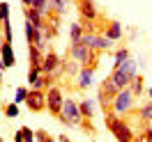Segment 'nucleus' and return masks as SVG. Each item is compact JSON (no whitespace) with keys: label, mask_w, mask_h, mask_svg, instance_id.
Here are the masks:
<instances>
[{"label":"nucleus","mask_w":152,"mask_h":142,"mask_svg":"<svg viewBox=\"0 0 152 142\" xmlns=\"http://www.w3.org/2000/svg\"><path fill=\"white\" fill-rule=\"evenodd\" d=\"M106 128L111 131V135H113L118 142H132L134 138H136V133H134V128L129 126V122L124 119L122 115H115L113 110L106 112Z\"/></svg>","instance_id":"f257e3e1"},{"label":"nucleus","mask_w":152,"mask_h":142,"mask_svg":"<svg viewBox=\"0 0 152 142\" xmlns=\"http://www.w3.org/2000/svg\"><path fill=\"white\" fill-rule=\"evenodd\" d=\"M136 99L138 96L134 94L132 87H124V89H120L118 94L113 96V101H111V110H113L115 115H129L134 110V105H136Z\"/></svg>","instance_id":"f03ea898"},{"label":"nucleus","mask_w":152,"mask_h":142,"mask_svg":"<svg viewBox=\"0 0 152 142\" xmlns=\"http://www.w3.org/2000/svg\"><path fill=\"white\" fill-rule=\"evenodd\" d=\"M69 57L76 60V62H81L83 66H95L97 57H99V50L90 48L88 44H83V41H76V44L69 46Z\"/></svg>","instance_id":"7ed1b4c3"},{"label":"nucleus","mask_w":152,"mask_h":142,"mask_svg":"<svg viewBox=\"0 0 152 142\" xmlns=\"http://www.w3.org/2000/svg\"><path fill=\"white\" fill-rule=\"evenodd\" d=\"M60 122L65 124V126H81V119H83V115H81V108H78V101L74 99H65L62 101V110H60V117H58Z\"/></svg>","instance_id":"20e7f679"},{"label":"nucleus","mask_w":152,"mask_h":142,"mask_svg":"<svg viewBox=\"0 0 152 142\" xmlns=\"http://www.w3.org/2000/svg\"><path fill=\"white\" fill-rule=\"evenodd\" d=\"M62 62H65V60L58 55L56 50H46V53H44V60H42V71H44V74H51V76L58 80L60 74H65V71H62Z\"/></svg>","instance_id":"39448f33"},{"label":"nucleus","mask_w":152,"mask_h":142,"mask_svg":"<svg viewBox=\"0 0 152 142\" xmlns=\"http://www.w3.org/2000/svg\"><path fill=\"white\" fill-rule=\"evenodd\" d=\"M62 101H65V99H62V89H60V85H56V83H53V85L46 89V110L53 115L56 119L60 117Z\"/></svg>","instance_id":"423d86ee"},{"label":"nucleus","mask_w":152,"mask_h":142,"mask_svg":"<svg viewBox=\"0 0 152 142\" xmlns=\"http://www.w3.org/2000/svg\"><path fill=\"white\" fill-rule=\"evenodd\" d=\"M74 5H76V9H78V14H81L83 23H97L99 9H97L95 0H74Z\"/></svg>","instance_id":"0eeeda50"},{"label":"nucleus","mask_w":152,"mask_h":142,"mask_svg":"<svg viewBox=\"0 0 152 142\" xmlns=\"http://www.w3.org/2000/svg\"><path fill=\"white\" fill-rule=\"evenodd\" d=\"M26 105H28L30 112H42V110L46 108V89H37V87L28 89Z\"/></svg>","instance_id":"6e6552de"},{"label":"nucleus","mask_w":152,"mask_h":142,"mask_svg":"<svg viewBox=\"0 0 152 142\" xmlns=\"http://www.w3.org/2000/svg\"><path fill=\"white\" fill-rule=\"evenodd\" d=\"M108 78L113 80V85L118 87V89H124V87H129V85H132V78H134V76H129L127 71L118 69V66H113V71L108 74Z\"/></svg>","instance_id":"1a4fd4ad"},{"label":"nucleus","mask_w":152,"mask_h":142,"mask_svg":"<svg viewBox=\"0 0 152 142\" xmlns=\"http://www.w3.org/2000/svg\"><path fill=\"white\" fill-rule=\"evenodd\" d=\"M102 35H106L108 39H113V41H120V39L124 37V32H122V23L120 21H108L104 28L99 30Z\"/></svg>","instance_id":"9d476101"},{"label":"nucleus","mask_w":152,"mask_h":142,"mask_svg":"<svg viewBox=\"0 0 152 142\" xmlns=\"http://www.w3.org/2000/svg\"><path fill=\"white\" fill-rule=\"evenodd\" d=\"M92 78H95V66H81V71L76 74V87L88 89L92 85Z\"/></svg>","instance_id":"9b49d317"},{"label":"nucleus","mask_w":152,"mask_h":142,"mask_svg":"<svg viewBox=\"0 0 152 142\" xmlns=\"http://www.w3.org/2000/svg\"><path fill=\"white\" fill-rule=\"evenodd\" d=\"M23 19L30 21V23L37 25V28H44V25H46V16H44L42 12H37L35 7H23Z\"/></svg>","instance_id":"f8f14e48"},{"label":"nucleus","mask_w":152,"mask_h":142,"mask_svg":"<svg viewBox=\"0 0 152 142\" xmlns=\"http://www.w3.org/2000/svg\"><path fill=\"white\" fill-rule=\"evenodd\" d=\"M0 57H2V62H5V66H7V69H12V66L16 64V57H14V48H12V41H5V44H2Z\"/></svg>","instance_id":"ddd939ff"},{"label":"nucleus","mask_w":152,"mask_h":142,"mask_svg":"<svg viewBox=\"0 0 152 142\" xmlns=\"http://www.w3.org/2000/svg\"><path fill=\"white\" fill-rule=\"evenodd\" d=\"M83 35H86V25H83V21L78 23H72V28H69V41L72 44H76V41H81L83 39Z\"/></svg>","instance_id":"4468645a"},{"label":"nucleus","mask_w":152,"mask_h":142,"mask_svg":"<svg viewBox=\"0 0 152 142\" xmlns=\"http://www.w3.org/2000/svg\"><path fill=\"white\" fill-rule=\"evenodd\" d=\"M35 140H37L35 131L28 128V126H23V128H19V131L14 133V142H35Z\"/></svg>","instance_id":"2eb2a0df"},{"label":"nucleus","mask_w":152,"mask_h":142,"mask_svg":"<svg viewBox=\"0 0 152 142\" xmlns=\"http://www.w3.org/2000/svg\"><path fill=\"white\" fill-rule=\"evenodd\" d=\"M78 108H81V115H83V119H92V117H95V103H92L90 99H81Z\"/></svg>","instance_id":"dca6fc26"},{"label":"nucleus","mask_w":152,"mask_h":142,"mask_svg":"<svg viewBox=\"0 0 152 142\" xmlns=\"http://www.w3.org/2000/svg\"><path fill=\"white\" fill-rule=\"evenodd\" d=\"M81 66H83L81 62H76V60L69 57L67 62H62V71H65V76H76V74L81 71Z\"/></svg>","instance_id":"f3484780"},{"label":"nucleus","mask_w":152,"mask_h":142,"mask_svg":"<svg viewBox=\"0 0 152 142\" xmlns=\"http://www.w3.org/2000/svg\"><path fill=\"white\" fill-rule=\"evenodd\" d=\"M138 117H141V122H145V124L152 122V99L148 101V103H143L141 108H138Z\"/></svg>","instance_id":"a211bd4d"},{"label":"nucleus","mask_w":152,"mask_h":142,"mask_svg":"<svg viewBox=\"0 0 152 142\" xmlns=\"http://www.w3.org/2000/svg\"><path fill=\"white\" fill-rule=\"evenodd\" d=\"M129 87L134 89V94H136V96H141L143 92H145V80H143L141 74H136V76L132 78V85H129Z\"/></svg>","instance_id":"6ab92c4d"},{"label":"nucleus","mask_w":152,"mask_h":142,"mask_svg":"<svg viewBox=\"0 0 152 142\" xmlns=\"http://www.w3.org/2000/svg\"><path fill=\"white\" fill-rule=\"evenodd\" d=\"M118 69L127 71L129 76H136V74H138V71H136V60H134V57H127V60H124L122 64H118Z\"/></svg>","instance_id":"aec40b11"},{"label":"nucleus","mask_w":152,"mask_h":142,"mask_svg":"<svg viewBox=\"0 0 152 142\" xmlns=\"http://www.w3.org/2000/svg\"><path fill=\"white\" fill-rule=\"evenodd\" d=\"M127 57H132V53H129V48H118L113 53V66H118V64H122Z\"/></svg>","instance_id":"412c9836"},{"label":"nucleus","mask_w":152,"mask_h":142,"mask_svg":"<svg viewBox=\"0 0 152 142\" xmlns=\"http://www.w3.org/2000/svg\"><path fill=\"white\" fill-rule=\"evenodd\" d=\"M10 19V2H0V25Z\"/></svg>","instance_id":"4be33fe9"},{"label":"nucleus","mask_w":152,"mask_h":142,"mask_svg":"<svg viewBox=\"0 0 152 142\" xmlns=\"http://www.w3.org/2000/svg\"><path fill=\"white\" fill-rule=\"evenodd\" d=\"M5 115L10 117V119H14V117H19V103L14 101V103H10L7 108H5Z\"/></svg>","instance_id":"5701e85b"},{"label":"nucleus","mask_w":152,"mask_h":142,"mask_svg":"<svg viewBox=\"0 0 152 142\" xmlns=\"http://www.w3.org/2000/svg\"><path fill=\"white\" fill-rule=\"evenodd\" d=\"M26 96H28V87H16L14 101H16V103H23V101H26Z\"/></svg>","instance_id":"b1692460"},{"label":"nucleus","mask_w":152,"mask_h":142,"mask_svg":"<svg viewBox=\"0 0 152 142\" xmlns=\"http://www.w3.org/2000/svg\"><path fill=\"white\" fill-rule=\"evenodd\" d=\"M136 138H138V140H152V126L145 124V131H143L141 135H136Z\"/></svg>","instance_id":"393cba45"},{"label":"nucleus","mask_w":152,"mask_h":142,"mask_svg":"<svg viewBox=\"0 0 152 142\" xmlns=\"http://www.w3.org/2000/svg\"><path fill=\"white\" fill-rule=\"evenodd\" d=\"M35 138H37V140H51V135H48L46 131H35Z\"/></svg>","instance_id":"a878e982"},{"label":"nucleus","mask_w":152,"mask_h":142,"mask_svg":"<svg viewBox=\"0 0 152 142\" xmlns=\"http://www.w3.org/2000/svg\"><path fill=\"white\" fill-rule=\"evenodd\" d=\"M21 5L23 7H32V0H21Z\"/></svg>","instance_id":"bb28decb"},{"label":"nucleus","mask_w":152,"mask_h":142,"mask_svg":"<svg viewBox=\"0 0 152 142\" xmlns=\"http://www.w3.org/2000/svg\"><path fill=\"white\" fill-rule=\"evenodd\" d=\"M2 44H5V37H2V28H0V50H2Z\"/></svg>","instance_id":"cd10ccee"},{"label":"nucleus","mask_w":152,"mask_h":142,"mask_svg":"<svg viewBox=\"0 0 152 142\" xmlns=\"http://www.w3.org/2000/svg\"><path fill=\"white\" fill-rule=\"evenodd\" d=\"M145 92H148V99H152V85L148 87V89H145Z\"/></svg>","instance_id":"c85d7f7f"},{"label":"nucleus","mask_w":152,"mask_h":142,"mask_svg":"<svg viewBox=\"0 0 152 142\" xmlns=\"http://www.w3.org/2000/svg\"><path fill=\"white\" fill-rule=\"evenodd\" d=\"M0 85H2V69H0Z\"/></svg>","instance_id":"c756f323"},{"label":"nucleus","mask_w":152,"mask_h":142,"mask_svg":"<svg viewBox=\"0 0 152 142\" xmlns=\"http://www.w3.org/2000/svg\"><path fill=\"white\" fill-rule=\"evenodd\" d=\"M53 2H67V0H53Z\"/></svg>","instance_id":"7c9ffc66"},{"label":"nucleus","mask_w":152,"mask_h":142,"mask_svg":"<svg viewBox=\"0 0 152 142\" xmlns=\"http://www.w3.org/2000/svg\"><path fill=\"white\" fill-rule=\"evenodd\" d=\"M0 103H2V94H0Z\"/></svg>","instance_id":"2f4dec72"}]
</instances>
